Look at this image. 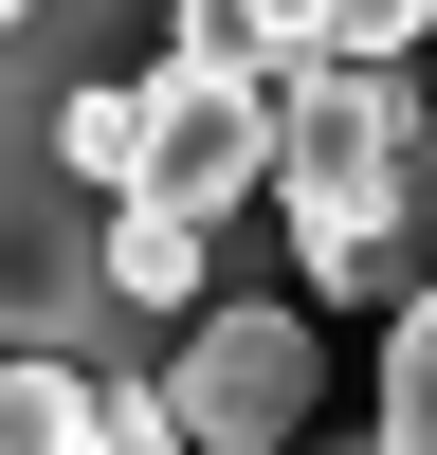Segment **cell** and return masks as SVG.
Here are the masks:
<instances>
[{
  "label": "cell",
  "instance_id": "1",
  "mask_svg": "<svg viewBox=\"0 0 437 455\" xmlns=\"http://www.w3.org/2000/svg\"><path fill=\"white\" fill-rule=\"evenodd\" d=\"M274 201L310 291H401V255L437 237V109L401 92V55H291L274 92Z\"/></svg>",
  "mask_w": 437,
  "mask_h": 455
},
{
  "label": "cell",
  "instance_id": "2",
  "mask_svg": "<svg viewBox=\"0 0 437 455\" xmlns=\"http://www.w3.org/2000/svg\"><path fill=\"white\" fill-rule=\"evenodd\" d=\"M164 383H182V437H201V455H274V437L328 401V364H310V328H291V310L218 291V310L164 347Z\"/></svg>",
  "mask_w": 437,
  "mask_h": 455
},
{
  "label": "cell",
  "instance_id": "3",
  "mask_svg": "<svg viewBox=\"0 0 437 455\" xmlns=\"http://www.w3.org/2000/svg\"><path fill=\"white\" fill-rule=\"evenodd\" d=\"M291 36H310V55H419L437 36V0H274Z\"/></svg>",
  "mask_w": 437,
  "mask_h": 455
},
{
  "label": "cell",
  "instance_id": "4",
  "mask_svg": "<svg viewBox=\"0 0 437 455\" xmlns=\"http://www.w3.org/2000/svg\"><path fill=\"white\" fill-rule=\"evenodd\" d=\"M383 437H401V455H437V291L401 310V347H383Z\"/></svg>",
  "mask_w": 437,
  "mask_h": 455
},
{
  "label": "cell",
  "instance_id": "5",
  "mask_svg": "<svg viewBox=\"0 0 437 455\" xmlns=\"http://www.w3.org/2000/svg\"><path fill=\"white\" fill-rule=\"evenodd\" d=\"M419 55H437V36H419Z\"/></svg>",
  "mask_w": 437,
  "mask_h": 455
}]
</instances>
